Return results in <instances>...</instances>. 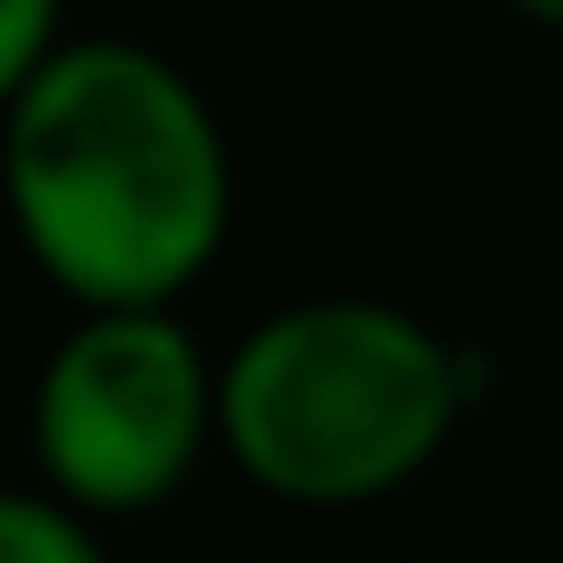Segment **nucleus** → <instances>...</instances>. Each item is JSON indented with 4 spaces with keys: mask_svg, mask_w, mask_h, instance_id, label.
Here are the masks:
<instances>
[{
    "mask_svg": "<svg viewBox=\"0 0 563 563\" xmlns=\"http://www.w3.org/2000/svg\"><path fill=\"white\" fill-rule=\"evenodd\" d=\"M0 208L75 307H175L232 224V150L175 58L58 42L0 108Z\"/></svg>",
    "mask_w": 563,
    "mask_h": 563,
    "instance_id": "1",
    "label": "nucleus"
},
{
    "mask_svg": "<svg viewBox=\"0 0 563 563\" xmlns=\"http://www.w3.org/2000/svg\"><path fill=\"white\" fill-rule=\"evenodd\" d=\"M464 422V356L389 299H290L224 356L216 431L265 497L307 514L398 497Z\"/></svg>",
    "mask_w": 563,
    "mask_h": 563,
    "instance_id": "2",
    "label": "nucleus"
},
{
    "mask_svg": "<svg viewBox=\"0 0 563 563\" xmlns=\"http://www.w3.org/2000/svg\"><path fill=\"white\" fill-rule=\"evenodd\" d=\"M216 382L224 365H208L175 307H84L34 373V473L91 522L166 506L224 448Z\"/></svg>",
    "mask_w": 563,
    "mask_h": 563,
    "instance_id": "3",
    "label": "nucleus"
},
{
    "mask_svg": "<svg viewBox=\"0 0 563 563\" xmlns=\"http://www.w3.org/2000/svg\"><path fill=\"white\" fill-rule=\"evenodd\" d=\"M100 555V522L51 481L34 489H0V563H91Z\"/></svg>",
    "mask_w": 563,
    "mask_h": 563,
    "instance_id": "4",
    "label": "nucleus"
},
{
    "mask_svg": "<svg viewBox=\"0 0 563 563\" xmlns=\"http://www.w3.org/2000/svg\"><path fill=\"white\" fill-rule=\"evenodd\" d=\"M58 18H67V0H0V108L58 51Z\"/></svg>",
    "mask_w": 563,
    "mask_h": 563,
    "instance_id": "5",
    "label": "nucleus"
},
{
    "mask_svg": "<svg viewBox=\"0 0 563 563\" xmlns=\"http://www.w3.org/2000/svg\"><path fill=\"white\" fill-rule=\"evenodd\" d=\"M522 18H539V25H563V0H514Z\"/></svg>",
    "mask_w": 563,
    "mask_h": 563,
    "instance_id": "6",
    "label": "nucleus"
}]
</instances>
